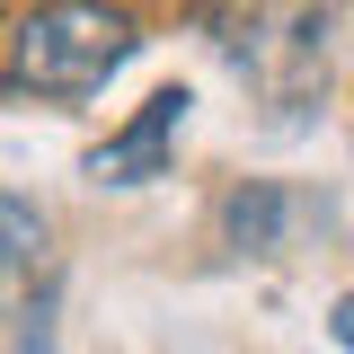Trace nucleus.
<instances>
[{
    "mask_svg": "<svg viewBox=\"0 0 354 354\" xmlns=\"http://www.w3.org/2000/svg\"><path fill=\"white\" fill-rule=\"evenodd\" d=\"M133 18L106 0H44L9 27V62H0V97H44V106H71L97 97L133 62Z\"/></svg>",
    "mask_w": 354,
    "mask_h": 354,
    "instance_id": "f257e3e1",
    "label": "nucleus"
},
{
    "mask_svg": "<svg viewBox=\"0 0 354 354\" xmlns=\"http://www.w3.org/2000/svg\"><path fill=\"white\" fill-rule=\"evenodd\" d=\"M337 27H346V0H239L221 44H230L239 80L274 106V124H301V106L328 88Z\"/></svg>",
    "mask_w": 354,
    "mask_h": 354,
    "instance_id": "f03ea898",
    "label": "nucleus"
},
{
    "mask_svg": "<svg viewBox=\"0 0 354 354\" xmlns=\"http://www.w3.org/2000/svg\"><path fill=\"white\" fill-rule=\"evenodd\" d=\"M310 221H328V204H310L274 177H239L213 213V248L221 257H283V248H301Z\"/></svg>",
    "mask_w": 354,
    "mask_h": 354,
    "instance_id": "7ed1b4c3",
    "label": "nucleus"
},
{
    "mask_svg": "<svg viewBox=\"0 0 354 354\" xmlns=\"http://www.w3.org/2000/svg\"><path fill=\"white\" fill-rule=\"evenodd\" d=\"M186 88H160V97H142V115H133L115 142H97L88 151V186H151V177H169V142L186 124Z\"/></svg>",
    "mask_w": 354,
    "mask_h": 354,
    "instance_id": "20e7f679",
    "label": "nucleus"
},
{
    "mask_svg": "<svg viewBox=\"0 0 354 354\" xmlns=\"http://www.w3.org/2000/svg\"><path fill=\"white\" fill-rule=\"evenodd\" d=\"M36 266H44V213L0 186V283L9 274H36Z\"/></svg>",
    "mask_w": 354,
    "mask_h": 354,
    "instance_id": "39448f33",
    "label": "nucleus"
},
{
    "mask_svg": "<svg viewBox=\"0 0 354 354\" xmlns=\"http://www.w3.org/2000/svg\"><path fill=\"white\" fill-rule=\"evenodd\" d=\"M53 301H62V274H36V301L18 310V354H53Z\"/></svg>",
    "mask_w": 354,
    "mask_h": 354,
    "instance_id": "423d86ee",
    "label": "nucleus"
},
{
    "mask_svg": "<svg viewBox=\"0 0 354 354\" xmlns=\"http://www.w3.org/2000/svg\"><path fill=\"white\" fill-rule=\"evenodd\" d=\"M328 337H337V346L354 354V292H346V301H337V319H328Z\"/></svg>",
    "mask_w": 354,
    "mask_h": 354,
    "instance_id": "0eeeda50",
    "label": "nucleus"
},
{
    "mask_svg": "<svg viewBox=\"0 0 354 354\" xmlns=\"http://www.w3.org/2000/svg\"><path fill=\"white\" fill-rule=\"evenodd\" d=\"M36 9H44V0H36Z\"/></svg>",
    "mask_w": 354,
    "mask_h": 354,
    "instance_id": "6e6552de",
    "label": "nucleus"
}]
</instances>
